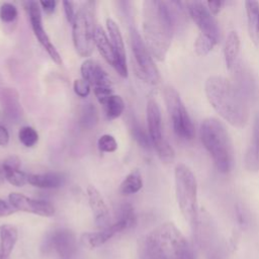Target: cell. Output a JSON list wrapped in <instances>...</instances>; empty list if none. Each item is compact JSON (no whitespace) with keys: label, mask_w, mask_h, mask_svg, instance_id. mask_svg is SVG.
<instances>
[{"label":"cell","mask_w":259,"mask_h":259,"mask_svg":"<svg viewBox=\"0 0 259 259\" xmlns=\"http://www.w3.org/2000/svg\"><path fill=\"white\" fill-rule=\"evenodd\" d=\"M176 24L169 1L143 3V39L157 61H164L171 47Z\"/></svg>","instance_id":"cell-1"},{"label":"cell","mask_w":259,"mask_h":259,"mask_svg":"<svg viewBox=\"0 0 259 259\" xmlns=\"http://www.w3.org/2000/svg\"><path fill=\"white\" fill-rule=\"evenodd\" d=\"M204 92L209 104L225 121L238 128L248 123L247 99L235 83L223 76L213 75L206 79Z\"/></svg>","instance_id":"cell-2"},{"label":"cell","mask_w":259,"mask_h":259,"mask_svg":"<svg viewBox=\"0 0 259 259\" xmlns=\"http://www.w3.org/2000/svg\"><path fill=\"white\" fill-rule=\"evenodd\" d=\"M199 136L215 169L222 174L230 173L235 163V152L231 136L224 122L217 117L203 119L199 126Z\"/></svg>","instance_id":"cell-3"},{"label":"cell","mask_w":259,"mask_h":259,"mask_svg":"<svg viewBox=\"0 0 259 259\" xmlns=\"http://www.w3.org/2000/svg\"><path fill=\"white\" fill-rule=\"evenodd\" d=\"M145 242L160 251L166 259H195L192 245L173 223H164L154 229Z\"/></svg>","instance_id":"cell-4"},{"label":"cell","mask_w":259,"mask_h":259,"mask_svg":"<svg viewBox=\"0 0 259 259\" xmlns=\"http://www.w3.org/2000/svg\"><path fill=\"white\" fill-rule=\"evenodd\" d=\"M175 192L179 209L185 221L192 228L198 218L197 180L193 172L183 163H178L174 169Z\"/></svg>","instance_id":"cell-5"},{"label":"cell","mask_w":259,"mask_h":259,"mask_svg":"<svg viewBox=\"0 0 259 259\" xmlns=\"http://www.w3.org/2000/svg\"><path fill=\"white\" fill-rule=\"evenodd\" d=\"M192 231L195 243L206 259H227L228 246L221 237L214 221L205 209L199 208Z\"/></svg>","instance_id":"cell-6"},{"label":"cell","mask_w":259,"mask_h":259,"mask_svg":"<svg viewBox=\"0 0 259 259\" xmlns=\"http://www.w3.org/2000/svg\"><path fill=\"white\" fill-rule=\"evenodd\" d=\"M95 2H84L76 12L72 23V39L74 48L79 56L88 58L94 48L95 26Z\"/></svg>","instance_id":"cell-7"},{"label":"cell","mask_w":259,"mask_h":259,"mask_svg":"<svg viewBox=\"0 0 259 259\" xmlns=\"http://www.w3.org/2000/svg\"><path fill=\"white\" fill-rule=\"evenodd\" d=\"M163 95L174 134L183 141H191L195 136V128L180 94L168 85L164 88Z\"/></svg>","instance_id":"cell-8"},{"label":"cell","mask_w":259,"mask_h":259,"mask_svg":"<svg viewBox=\"0 0 259 259\" xmlns=\"http://www.w3.org/2000/svg\"><path fill=\"white\" fill-rule=\"evenodd\" d=\"M130 40L133 53V67L136 75L149 84H159L161 76L154 62V58L148 50L142 35L135 27H132L130 30Z\"/></svg>","instance_id":"cell-9"},{"label":"cell","mask_w":259,"mask_h":259,"mask_svg":"<svg viewBox=\"0 0 259 259\" xmlns=\"http://www.w3.org/2000/svg\"><path fill=\"white\" fill-rule=\"evenodd\" d=\"M146 114L148 134L157 155L165 163L173 162L175 159V152L164 136L160 107L154 98H150L148 100Z\"/></svg>","instance_id":"cell-10"},{"label":"cell","mask_w":259,"mask_h":259,"mask_svg":"<svg viewBox=\"0 0 259 259\" xmlns=\"http://www.w3.org/2000/svg\"><path fill=\"white\" fill-rule=\"evenodd\" d=\"M82 79L93 86L94 94L100 104H104L113 94L112 82L106 71L95 61L86 59L80 68Z\"/></svg>","instance_id":"cell-11"},{"label":"cell","mask_w":259,"mask_h":259,"mask_svg":"<svg viewBox=\"0 0 259 259\" xmlns=\"http://www.w3.org/2000/svg\"><path fill=\"white\" fill-rule=\"evenodd\" d=\"M45 252L55 251L60 259H79V249L75 234L66 228L56 229L44 241Z\"/></svg>","instance_id":"cell-12"},{"label":"cell","mask_w":259,"mask_h":259,"mask_svg":"<svg viewBox=\"0 0 259 259\" xmlns=\"http://www.w3.org/2000/svg\"><path fill=\"white\" fill-rule=\"evenodd\" d=\"M185 7L188 15L199 28L200 33L213 38L219 42L220 27L215 16L209 11L206 3L201 1H186Z\"/></svg>","instance_id":"cell-13"},{"label":"cell","mask_w":259,"mask_h":259,"mask_svg":"<svg viewBox=\"0 0 259 259\" xmlns=\"http://www.w3.org/2000/svg\"><path fill=\"white\" fill-rule=\"evenodd\" d=\"M27 11H28V17L30 21V26L33 31L34 36L37 38L38 42L41 45V47L45 49V51L48 53L50 58L56 63V64H62L61 56L54 46V44L51 41L48 33L46 32V29L42 25V17H41V9L37 2L30 1L27 3Z\"/></svg>","instance_id":"cell-14"},{"label":"cell","mask_w":259,"mask_h":259,"mask_svg":"<svg viewBox=\"0 0 259 259\" xmlns=\"http://www.w3.org/2000/svg\"><path fill=\"white\" fill-rule=\"evenodd\" d=\"M8 201L15 210L29 212L40 217H52L55 213V207L49 201L31 198L22 193L11 192L8 195Z\"/></svg>","instance_id":"cell-15"},{"label":"cell","mask_w":259,"mask_h":259,"mask_svg":"<svg viewBox=\"0 0 259 259\" xmlns=\"http://www.w3.org/2000/svg\"><path fill=\"white\" fill-rule=\"evenodd\" d=\"M106 28L107 32L109 34V39L111 41L114 57H115V63H114V70L118 73V75L122 78L127 77V65H126V57H125V49L123 44V38L119 29V26L116 24V22L111 19H106Z\"/></svg>","instance_id":"cell-16"},{"label":"cell","mask_w":259,"mask_h":259,"mask_svg":"<svg viewBox=\"0 0 259 259\" xmlns=\"http://www.w3.org/2000/svg\"><path fill=\"white\" fill-rule=\"evenodd\" d=\"M127 228H131V227L125 221L117 220L112 225H109L108 227H106L98 232H91V233L83 234L81 240L85 246H87L89 248H97V247L103 245L104 243H106L114 235L124 231Z\"/></svg>","instance_id":"cell-17"},{"label":"cell","mask_w":259,"mask_h":259,"mask_svg":"<svg viewBox=\"0 0 259 259\" xmlns=\"http://www.w3.org/2000/svg\"><path fill=\"white\" fill-rule=\"evenodd\" d=\"M87 197L90 208L94 214V219L96 225L102 229L109 226V209L108 206L100 194L98 189L93 185H88L87 189Z\"/></svg>","instance_id":"cell-18"},{"label":"cell","mask_w":259,"mask_h":259,"mask_svg":"<svg viewBox=\"0 0 259 259\" xmlns=\"http://www.w3.org/2000/svg\"><path fill=\"white\" fill-rule=\"evenodd\" d=\"M244 166L250 172L259 171V114L254 119L251 140L244 157Z\"/></svg>","instance_id":"cell-19"},{"label":"cell","mask_w":259,"mask_h":259,"mask_svg":"<svg viewBox=\"0 0 259 259\" xmlns=\"http://www.w3.org/2000/svg\"><path fill=\"white\" fill-rule=\"evenodd\" d=\"M0 102L5 114L14 120H18L22 113L19 94L14 88H3L0 92Z\"/></svg>","instance_id":"cell-20"},{"label":"cell","mask_w":259,"mask_h":259,"mask_svg":"<svg viewBox=\"0 0 259 259\" xmlns=\"http://www.w3.org/2000/svg\"><path fill=\"white\" fill-rule=\"evenodd\" d=\"M20 160L16 156H10L2 163V170L5 179L13 186L22 187L27 183V173L19 169Z\"/></svg>","instance_id":"cell-21"},{"label":"cell","mask_w":259,"mask_h":259,"mask_svg":"<svg viewBox=\"0 0 259 259\" xmlns=\"http://www.w3.org/2000/svg\"><path fill=\"white\" fill-rule=\"evenodd\" d=\"M65 182V176L59 172H46L38 174H28L27 183L41 189H56Z\"/></svg>","instance_id":"cell-22"},{"label":"cell","mask_w":259,"mask_h":259,"mask_svg":"<svg viewBox=\"0 0 259 259\" xmlns=\"http://www.w3.org/2000/svg\"><path fill=\"white\" fill-rule=\"evenodd\" d=\"M240 37L236 30L229 32L225 46H224V57L226 67L229 71H234L238 66V59L240 54Z\"/></svg>","instance_id":"cell-23"},{"label":"cell","mask_w":259,"mask_h":259,"mask_svg":"<svg viewBox=\"0 0 259 259\" xmlns=\"http://www.w3.org/2000/svg\"><path fill=\"white\" fill-rule=\"evenodd\" d=\"M18 239L17 229L8 224L0 226V256L2 259H8Z\"/></svg>","instance_id":"cell-24"},{"label":"cell","mask_w":259,"mask_h":259,"mask_svg":"<svg viewBox=\"0 0 259 259\" xmlns=\"http://www.w3.org/2000/svg\"><path fill=\"white\" fill-rule=\"evenodd\" d=\"M246 16L248 33L255 46L259 45V2L246 1Z\"/></svg>","instance_id":"cell-25"},{"label":"cell","mask_w":259,"mask_h":259,"mask_svg":"<svg viewBox=\"0 0 259 259\" xmlns=\"http://www.w3.org/2000/svg\"><path fill=\"white\" fill-rule=\"evenodd\" d=\"M94 45L97 47L103 59L112 67L115 63V57L109 36L101 26H97L94 33Z\"/></svg>","instance_id":"cell-26"},{"label":"cell","mask_w":259,"mask_h":259,"mask_svg":"<svg viewBox=\"0 0 259 259\" xmlns=\"http://www.w3.org/2000/svg\"><path fill=\"white\" fill-rule=\"evenodd\" d=\"M143 187V178L141 172L136 169L128 173L124 179L121 181L119 186L120 193L124 195H130L139 192Z\"/></svg>","instance_id":"cell-27"},{"label":"cell","mask_w":259,"mask_h":259,"mask_svg":"<svg viewBox=\"0 0 259 259\" xmlns=\"http://www.w3.org/2000/svg\"><path fill=\"white\" fill-rule=\"evenodd\" d=\"M103 106H104L106 117L112 120L119 117L123 113L125 104L123 99L119 95L112 94L111 96L108 97V99L105 101Z\"/></svg>","instance_id":"cell-28"},{"label":"cell","mask_w":259,"mask_h":259,"mask_svg":"<svg viewBox=\"0 0 259 259\" xmlns=\"http://www.w3.org/2000/svg\"><path fill=\"white\" fill-rule=\"evenodd\" d=\"M80 124L83 128L90 130L94 127L98 122V112L94 104L86 103L84 104L81 114H80Z\"/></svg>","instance_id":"cell-29"},{"label":"cell","mask_w":259,"mask_h":259,"mask_svg":"<svg viewBox=\"0 0 259 259\" xmlns=\"http://www.w3.org/2000/svg\"><path fill=\"white\" fill-rule=\"evenodd\" d=\"M131 132L136 140V142L144 149H150L151 148V140L149 134L144 130V127L141 125V123L133 118L131 120Z\"/></svg>","instance_id":"cell-30"},{"label":"cell","mask_w":259,"mask_h":259,"mask_svg":"<svg viewBox=\"0 0 259 259\" xmlns=\"http://www.w3.org/2000/svg\"><path fill=\"white\" fill-rule=\"evenodd\" d=\"M217 44L218 41L211 38L210 36L199 33L194 40L193 47L196 55L203 57V56H206L209 52H211Z\"/></svg>","instance_id":"cell-31"},{"label":"cell","mask_w":259,"mask_h":259,"mask_svg":"<svg viewBox=\"0 0 259 259\" xmlns=\"http://www.w3.org/2000/svg\"><path fill=\"white\" fill-rule=\"evenodd\" d=\"M19 142L26 148L34 147L38 142V134L35 128L29 125L22 126L18 132Z\"/></svg>","instance_id":"cell-32"},{"label":"cell","mask_w":259,"mask_h":259,"mask_svg":"<svg viewBox=\"0 0 259 259\" xmlns=\"http://www.w3.org/2000/svg\"><path fill=\"white\" fill-rule=\"evenodd\" d=\"M18 16L16 6L10 2H4L0 6V19L5 23L13 22Z\"/></svg>","instance_id":"cell-33"},{"label":"cell","mask_w":259,"mask_h":259,"mask_svg":"<svg viewBox=\"0 0 259 259\" xmlns=\"http://www.w3.org/2000/svg\"><path fill=\"white\" fill-rule=\"evenodd\" d=\"M97 146L101 152L112 153L117 149V142L113 136L109 134H104L98 139Z\"/></svg>","instance_id":"cell-34"},{"label":"cell","mask_w":259,"mask_h":259,"mask_svg":"<svg viewBox=\"0 0 259 259\" xmlns=\"http://www.w3.org/2000/svg\"><path fill=\"white\" fill-rule=\"evenodd\" d=\"M118 220L125 221L130 227H133L136 224V214L131 204H123L120 206Z\"/></svg>","instance_id":"cell-35"},{"label":"cell","mask_w":259,"mask_h":259,"mask_svg":"<svg viewBox=\"0 0 259 259\" xmlns=\"http://www.w3.org/2000/svg\"><path fill=\"white\" fill-rule=\"evenodd\" d=\"M90 87H91L90 84L85 80H83L82 78L74 80V83H73L74 92L76 93V95H78L81 98H85L89 95Z\"/></svg>","instance_id":"cell-36"},{"label":"cell","mask_w":259,"mask_h":259,"mask_svg":"<svg viewBox=\"0 0 259 259\" xmlns=\"http://www.w3.org/2000/svg\"><path fill=\"white\" fill-rule=\"evenodd\" d=\"M143 259H166V258L155 247L148 244L147 242H144Z\"/></svg>","instance_id":"cell-37"},{"label":"cell","mask_w":259,"mask_h":259,"mask_svg":"<svg viewBox=\"0 0 259 259\" xmlns=\"http://www.w3.org/2000/svg\"><path fill=\"white\" fill-rule=\"evenodd\" d=\"M235 214H236V220L241 227H245L248 225L249 223L248 212L241 204H237L235 206Z\"/></svg>","instance_id":"cell-38"},{"label":"cell","mask_w":259,"mask_h":259,"mask_svg":"<svg viewBox=\"0 0 259 259\" xmlns=\"http://www.w3.org/2000/svg\"><path fill=\"white\" fill-rule=\"evenodd\" d=\"M62 4H63L65 16H66L68 22L73 23V21L75 19V16H76V12H75V9H74V3L72 1L65 0V1L62 2Z\"/></svg>","instance_id":"cell-39"},{"label":"cell","mask_w":259,"mask_h":259,"mask_svg":"<svg viewBox=\"0 0 259 259\" xmlns=\"http://www.w3.org/2000/svg\"><path fill=\"white\" fill-rule=\"evenodd\" d=\"M14 211L15 209L12 207V205L9 202H6L5 200L0 198V218L10 215Z\"/></svg>","instance_id":"cell-40"},{"label":"cell","mask_w":259,"mask_h":259,"mask_svg":"<svg viewBox=\"0 0 259 259\" xmlns=\"http://www.w3.org/2000/svg\"><path fill=\"white\" fill-rule=\"evenodd\" d=\"M40 9H42L45 11V13L47 14H51L55 11L56 6H57V2L55 0H47V1H40L38 2Z\"/></svg>","instance_id":"cell-41"},{"label":"cell","mask_w":259,"mask_h":259,"mask_svg":"<svg viewBox=\"0 0 259 259\" xmlns=\"http://www.w3.org/2000/svg\"><path fill=\"white\" fill-rule=\"evenodd\" d=\"M225 4H226V2H224V1H209V2H206V6L208 7L209 11L214 16L221 11V9L223 8V6Z\"/></svg>","instance_id":"cell-42"},{"label":"cell","mask_w":259,"mask_h":259,"mask_svg":"<svg viewBox=\"0 0 259 259\" xmlns=\"http://www.w3.org/2000/svg\"><path fill=\"white\" fill-rule=\"evenodd\" d=\"M8 143H9V133L4 125L0 124V146L5 147L8 145Z\"/></svg>","instance_id":"cell-43"},{"label":"cell","mask_w":259,"mask_h":259,"mask_svg":"<svg viewBox=\"0 0 259 259\" xmlns=\"http://www.w3.org/2000/svg\"><path fill=\"white\" fill-rule=\"evenodd\" d=\"M2 178H4V173H3V170H2V168L0 167V180H1Z\"/></svg>","instance_id":"cell-44"},{"label":"cell","mask_w":259,"mask_h":259,"mask_svg":"<svg viewBox=\"0 0 259 259\" xmlns=\"http://www.w3.org/2000/svg\"><path fill=\"white\" fill-rule=\"evenodd\" d=\"M0 259H2V258H1V256H0Z\"/></svg>","instance_id":"cell-45"}]
</instances>
